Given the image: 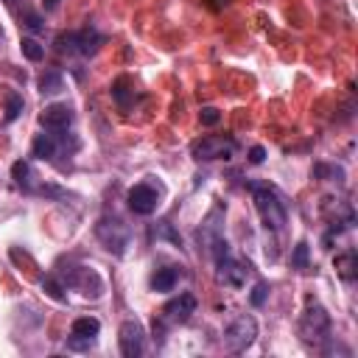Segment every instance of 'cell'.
Masks as SVG:
<instances>
[{
  "mask_svg": "<svg viewBox=\"0 0 358 358\" xmlns=\"http://www.w3.org/2000/svg\"><path fill=\"white\" fill-rule=\"evenodd\" d=\"M300 339L314 350H328L330 344V314L319 303H308L300 316Z\"/></svg>",
  "mask_w": 358,
  "mask_h": 358,
  "instance_id": "6da1fadb",
  "label": "cell"
},
{
  "mask_svg": "<svg viewBox=\"0 0 358 358\" xmlns=\"http://www.w3.org/2000/svg\"><path fill=\"white\" fill-rule=\"evenodd\" d=\"M252 202H255V210L263 222L266 230L271 233H280L289 222V213H285V204L280 202L277 190L269 188V185H252Z\"/></svg>",
  "mask_w": 358,
  "mask_h": 358,
  "instance_id": "7a4b0ae2",
  "label": "cell"
},
{
  "mask_svg": "<svg viewBox=\"0 0 358 358\" xmlns=\"http://www.w3.org/2000/svg\"><path fill=\"white\" fill-rule=\"evenodd\" d=\"M207 252L213 255V260H216V280L224 283V285H230V289H241V285L247 283L249 266H244V263H238V260L233 258L230 244L224 241V235H222L216 244H213Z\"/></svg>",
  "mask_w": 358,
  "mask_h": 358,
  "instance_id": "3957f363",
  "label": "cell"
},
{
  "mask_svg": "<svg viewBox=\"0 0 358 358\" xmlns=\"http://www.w3.org/2000/svg\"><path fill=\"white\" fill-rule=\"evenodd\" d=\"M235 154V140L230 134H207L193 143L190 157L196 163H213V160H230Z\"/></svg>",
  "mask_w": 358,
  "mask_h": 358,
  "instance_id": "277c9868",
  "label": "cell"
},
{
  "mask_svg": "<svg viewBox=\"0 0 358 358\" xmlns=\"http://www.w3.org/2000/svg\"><path fill=\"white\" fill-rule=\"evenodd\" d=\"M258 339V322L249 314H238L227 322L224 328V347L230 352H244L247 347H252V341Z\"/></svg>",
  "mask_w": 358,
  "mask_h": 358,
  "instance_id": "5b68a950",
  "label": "cell"
},
{
  "mask_svg": "<svg viewBox=\"0 0 358 358\" xmlns=\"http://www.w3.org/2000/svg\"><path fill=\"white\" fill-rule=\"evenodd\" d=\"M96 238L104 244L107 252H112V255L120 258V255L126 252V247H129L132 233H129V227H126L118 216H104V219H98V224H96Z\"/></svg>",
  "mask_w": 358,
  "mask_h": 358,
  "instance_id": "8992f818",
  "label": "cell"
},
{
  "mask_svg": "<svg viewBox=\"0 0 358 358\" xmlns=\"http://www.w3.org/2000/svg\"><path fill=\"white\" fill-rule=\"evenodd\" d=\"M118 344H120V352L126 358H140L143 350H146V328H143V322L126 319L118 330Z\"/></svg>",
  "mask_w": 358,
  "mask_h": 358,
  "instance_id": "52a82bcc",
  "label": "cell"
},
{
  "mask_svg": "<svg viewBox=\"0 0 358 358\" xmlns=\"http://www.w3.org/2000/svg\"><path fill=\"white\" fill-rule=\"evenodd\" d=\"M126 202H129V210L137 213V216H152L160 207V190L149 182H137L134 188H129Z\"/></svg>",
  "mask_w": 358,
  "mask_h": 358,
  "instance_id": "ba28073f",
  "label": "cell"
},
{
  "mask_svg": "<svg viewBox=\"0 0 358 358\" xmlns=\"http://www.w3.org/2000/svg\"><path fill=\"white\" fill-rule=\"evenodd\" d=\"M193 314H196V297L193 294H179V297H174V300L165 303L163 322H168V325H185Z\"/></svg>",
  "mask_w": 358,
  "mask_h": 358,
  "instance_id": "9c48e42d",
  "label": "cell"
},
{
  "mask_svg": "<svg viewBox=\"0 0 358 358\" xmlns=\"http://www.w3.org/2000/svg\"><path fill=\"white\" fill-rule=\"evenodd\" d=\"M39 123L48 132H67V126L73 123V109H70L67 104H48L39 112Z\"/></svg>",
  "mask_w": 358,
  "mask_h": 358,
  "instance_id": "30bf717a",
  "label": "cell"
},
{
  "mask_svg": "<svg viewBox=\"0 0 358 358\" xmlns=\"http://www.w3.org/2000/svg\"><path fill=\"white\" fill-rule=\"evenodd\" d=\"M222 216H224V207L219 204V207H213V210H210V216H207V219H204V224L199 227V241H202L207 249L222 238V224H219V222H222Z\"/></svg>",
  "mask_w": 358,
  "mask_h": 358,
  "instance_id": "8fae6325",
  "label": "cell"
},
{
  "mask_svg": "<svg viewBox=\"0 0 358 358\" xmlns=\"http://www.w3.org/2000/svg\"><path fill=\"white\" fill-rule=\"evenodd\" d=\"M179 277H182V269L179 266H163V269H157L152 274V289L160 292V294H168V292L177 289Z\"/></svg>",
  "mask_w": 358,
  "mask_h": 358,
  "instance_id": "7c38bea8",
  "label": "cell"
},
{
  "mask_svg": "<svg viewBox=\"0 0 358 358\" xmlns=\"http://www.w3.org/2000/svg\"><path fill=\"white\" fill-rule=\"evenodd\" d=\"M104 45V37L96 31V28H84V31H76V53L82 56H96Z\"/></svg>",
  "mask_w": 358,
  "mask_h": 358,
  "instance_id": "4fadbf2b",
  "label": "cell"
},
{
  "mask_svg": "<svg viewBox=\"0 0 358 358\" xmlns=\"http://www.w3.org/2000/svg\"><path fill=\"white\" fill-rule=\"evenodd\" d=\"M333 266H336V274H339L344 283H352V280L358 277V255H355L352 249H347V252L336 255Z\"/></svg>",
  "mask_w": 358,
  "mask_h": 358,
  "instance_id": "5bb4252c",
  "label": "cell"
},
{
  "mask_svg": "<svg viewBox=\"0 0 358 358\" xmlns=\"http://www.w3.org/2000/svg\"><path fill=\"white\" fill-rule=\"evenodd\" d=\"M56 149H59V143H56V134H37L34 143H31V154L39 157V160H53L56 157Z\"/></svg>",
  "mask_w": 358,
  "mask_h": 358,
  "instance_id": "9a60e30c",
  "label": "cell"
},
{
  "mask_svg": "<svg viewBox=\"0 0 358 358\" xmlns=\"http://www.w3.org/2000/svg\"><path fill=\"white\" fill-rule=\"evenodd\" d=\"M37 87H39L42 96H59L64 90V76L59 73V70H45L37 82Z\"/></svg>",
  "mask_w": 358,
  "mask_h": 358,
  "instance_id": "2e32d148",
  "label": "cell"
},
{
  "mask_svg": "<svg viewBox=\"0 0 358 358\" xmlns=\"http://www.w3.org/2000/svg\"><path fill=\"white\" fill-rule=\"evenodd\" d=\"M12 179H15L23 190H28V193L37 190V185H34V171H31V165H28L26 160H17V163L12 165Z\"/></svg>",
  "mask_w": 358,
  "mask_h": 358,
  "instance_id": "e0dca14e",
  "label": "cell"
},
{
  "mask_svg": "<svg viewBox=\"0 0 358 358\" xmlns=\"http://www.w3.org/2000/svg\"><path fill=\"white\" fill-rule=\"evenodd\" d=\"M70 333L73 336H98L101 333V322L96 319V316H79V319H73V325H70Z\"/></svg>",
  "mask_w": 358,
  "mask_h": 358,
  "instance_id": "ac0fdd59",
  "label": "cell"
},
{
  "mask_svg": "<svg viewBox=\"0 0 358 358\" xmlns=\"http://www.w3.org/2000/svg\"><path fill=\"white\" fill-rule=\"evenodd\" d=\"M20 51H23V56H26L28 62H39V59L45 56V48H42L37 39H31V37H23V39H20Z\"/></svg>",
  "mask_w": 358,
  "mask_h": 358,
  "instance_id": "d6986e66",
  "label": "cell"
},
{
  "mask_svg": "<svg viewBox=\"0 0 358 358\" xmlns=\"http://www.w3.org/2000/svg\"><path fill=\"white\" fill-rule=\"evenodd\" d=\"M42 289H45V294H48L51 300H56V303H64V300H67L64 283H59L56 277H45V280H42Z\"/></svg>",
  "mask_w": 358,
  "mask_h": 358,
  "instance_id": "ffe728a7",
  "label": "cell"
},
{
  "mask_svg": "<svg viewBox=\"0 0 358 358\" xmlns=\"http://www.w3.org/2000/svg\"><path fill=\"white\" fill-rule=\"evenodd\" d=\"M20 112H23V96H17V93H9L6 96V123H12V120H17L20 118Z\"/></svg>",
  "mask_w": 358,
  "mask_h": 358,
  "instance_id": "44dd1931",
  "label": "cell"
},
{
  "mask_svg": "<svg viewBox=\"0 0 358 358\" xmlns=\"http://www.w3.org/2000/svg\"><path fill=\"white\" fill-rule=\"evenodd\" d=\"M93 347H96V339L93 336H73V333L67 336V350H73V352H87Z\"/></svg>",
  "mask_w": 358,
  "mask_h": 358,
  "instance_id": "7402d4cb",
  "label": "cell"
},
{
  "mask_svg": "<svg viewBox=\"0 0 358 358\" xmlns=\"http://www.w3.org/2000/svg\"><path fill=\"white\" fill-rule=\"evenodd\" d=\"M308 260H311V249H308L305 241H300L294 247V252H292V266L294 269H308Z\"/></svg>",
  "mask_w": 358,
  "mask_h": 358,
  "instance_id": "603a6c76",
  "label": "cell"
},
{
  "mask_svg": "<svg viewBox=\"0 0 358 358\" xmlns=\"http://www.w3.org/2000/svg\"><path fill=\"white\" fill-rule=\"evenodd\" d=\"M126 87H129V79H126V76H120V79L112 84V98H115L120 107H129V90H126Z\"/></svg>",
  "mask_w": 358,
  "mask_h": 358,
  "instance_id": "cb8c5ba5",
  "label": "cell"
},
{
  "mask_svg": "<svg viewBox=\"0 0 358 358\" xmlns=\"http://www.w3.org/2000/svg\"><path fill=\"white\" fill-rule=\"evenodd\" d=\"M56 51H59V53H76V31L59 34V37H56Z\"/></svg>",
  "mask_w": 358,
  "mask_h": 358,
  "instance_id": "d4e9b609",
  "label": "cell"
},
{
  "mask_svg": "<svg viewBox=\"0 0 358 358\" xmlns=\"http://www.w3.org/2000/svg\"><path fill=\"white\" fill-rule=\"evenodd\" d=\"M314 177L316 179H322V177H336V182H341L344 179V168H336V165H314Z\"/></svg>",
  "mask_w": 358,
  "mask_h": 358,
  "instance_id": "484cf974",
  "label": "cell"
},
{
  "mask_svg": "<svg viewBox=\"0 0 358 358\" xmlns=\"http://www.w3.org/2000/svg\"><path fill=\"white\" fill-rule=\"evenodd\" d=\"M266 297H269V285H266V283H258L255 289H252V294H249V303H252L255 308H260V305L266 303Z\"/></svg>",
  "mask_w": 358,
  "mask_h": 358,
  "instance_id": "4316f807",
  "label": "cell"
},
{
  "mask_svg": "<svg viewBox=\"0 0 358 358\" xmlns=\"http://www.w3.org/2000/svg\"><path fill=\"white\" fill-rule=\"evenodd\" d=\"M199 120H202L204 126H216V123L222 120V112H219L216 107H204V109L199 112Z\"/></svg>",
  "mask_w": 358,
  "mask_h": 358,
  "instance_id": "83f0119b",
  "label": "cell"
},
{
  "mask_svg": "<svg viewBox=\"0 0 358 358\" xmlns=\"http://www.w3.org/2000/svg\"><path fill=\"white\" fill-rule=\"evenodd\" d=\"M23 20H26V26H28L31 31H42V28H45V23H42V17H39V15H34V12H28V15L23 17Z\"/></svg>",
  "mask_w": 358,
  "mask_h": 358,
  "instance_id": "f1b7e54d",
  "label": "cell"
},
{
  "mask_svg": "<svg viewBox=\"0 0 358 358\" xmlns=\"http://www.w3.org/2000/svg\"><path fill=\"white\" fill-rule=\"evenodd\" d=\"M263 160H266V149H263V146H252V149H249V163H252V165H260Z\"/></svg>",
  "mask_w": 358,
  "mask_h": 358,
  "instance_id": "f546056e",
  "label": "cell"
},
{
  "mask_svg": "<svg viewBox=\"0 0 358 358\" xmlns=\"http://www.w3.org/2000/svg\"><path fill=\"white\" fill-rule=\"evenodd\" d=\"M59 3H62V0H42V6H45L48 12H53V9L59 6Z\"/></svg>",
  "mask_w": 358,
  "mask_h": 358,
  "instance_id": "4dcf8cb0",
  "label": "cell"
},
{
  "mask_svg": "<svg viewBox=\"0 0 358 358\" xmlns=\"http://www.w3.org/2000/svg\"><path fill=\"white\" fill-rule=\"evenodd\" d=\"M6 3H12V0H6Z\"/></svg>",
  "mask_w": 358,
  "mask_h": 358,
  "instance_id": "1f68e13d",
  "label": "cell"
}]
</instances>
